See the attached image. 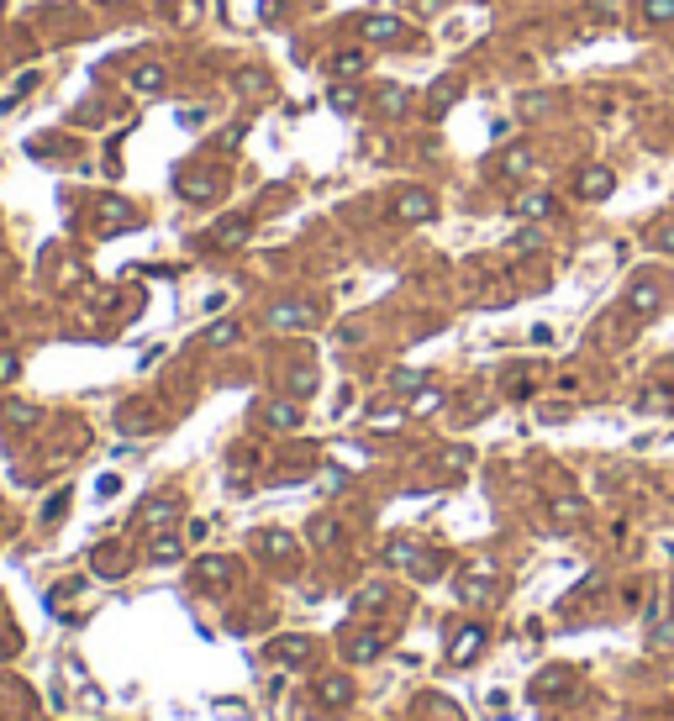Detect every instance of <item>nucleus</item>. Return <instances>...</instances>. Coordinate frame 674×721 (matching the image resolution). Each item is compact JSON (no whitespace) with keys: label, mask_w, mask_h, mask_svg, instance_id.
<instances>
[{"label":"nucleus","mask_w":674,"mask_h":721,"mask_svg":"<svg viewBox=\"0 0 674 721\" xmlns=\"http://www.w3.org/2000/svg\"><path fill=\"white\" fill-rule=\"evenodd\" d=\"M116 490H121V479H116V474H100V479H95V495H100V500H111Z\"/></svg>","instance_id":"nucleus-19"},{"label":"nucleus","mask_w":674,"mask_h":721,"mask_svg":"<svg viewBox=\"0 0 674 721\" xmlns=\"http://www.w3.org/2000/svg\"><path fill=\"white\" fill-rule=\"evenodd\" d=\"M480 642H485V627H464L459 637H453V653H448V658H453V663H469L474 653H480Z\"/></svg>","instance_id":"nucleus-3"},{"label":"nucleus","mask_w":674,"mask_h":721,"mask_svg":"<svg viewBox=\"0 0 674 721\" xmlns=\"http://www.w3.org/2000/svg\"><path fill=\"white\" fill-rule=\"evenodd\" d=\"M548 206H553L548 195H521V201H511V211L516 216H548Z\"/></svg>","instance_id":"nucleus-9"},{"label":"nucleus","mask_w":674,"mask_h":721,"mask_svg":"<svg viewBox=\"0 0 674 721\" xmlns=\"http://www.w3.org/2000/svg\"><path fill=\"white\" fill-rule=\"evenodd\" d=\"M153 558H158V564H174V558H179V543H174V537H164V543L153 548Z\"/></svg>","instance_id":"nucleus-20"},{"label":"nucleus","mask_w":674,"mask_h":721,"mask_svg":"<svg viewBox=\"0 0 674 721\" xmlns=\"http://www.w3.org/2000/svg\"><path fill=\"white\" fill-rule=\"evenodd\" d=\"M6 421H11V426H26V421H32V405H6Z\"/></svg>","instance_id":"nucleus-21"},{"label":"nucleus","mask_w":674,"mask_h":721,"mask_svg":"<svg viewBox=\"0 0 674 721\" xmlns=\"http://www.w3.org/2000/svg\"><path fill=\"white\" fill-rule=\"evenodd\" d=\"M222 248H237V242H243V237H248V222H222Z\"/></svg>","instance_id":"nucleus-13"},{"label":"nucleus","mask_w":674,"mask_h":721,"mask_svg":"<svg viewBox=\"0 0 674 721\" xmlns=\"http://www.w3.org/2000/svg\"><path fill=\"white\" fill-rule=\"evenodd\" d=\"M274 327H300V321H311V306H274Z\"/></svg>","instance_id":"nucleus-8"},{"label":"nucleus","mask_w":674,"mask_h":721,"mask_svg":"<svg viewBox=\"0 0 674 721\" xmlns=\"http://www.w3.org/2000/svg\"><path fill=\"white\" fill-rule=\"evenodd\" d=\"M227 337H237V327H227V321H222V327H211V332H206V343H227Z\"/></svg>","instance_id":"nucleus-25"},{"label":"nucleus","mask_w":674,"mask_h":721,"mask_svg":"<svg viewBox=\"0 0 674 721\" xmlns=\"http://www.w3.org/2000/svg\"><path fill=\"white\" fill-rule=\"evenodd\" d=\"M653 242H659L664 253H674V216H664V222L653 226Z\"/></svg>","instance_id":"nucleus-16"},{"label":"nucleus","mask_w":674,"mask_h":721,"mask_svg":"<svg viewBox=\"0 0 674 721\" xmlns=\"http://www.w3.org/2000/svg\"><path fill=\"white\" fill-rule=\"evenodd\" d=\"M179 189H185V195H195V201H211V195H216V189H222V179H216V174H195V179H179Z\"/></svg>","instance_id":"nucleus-5"},{"label":"nucleus","mask_w":674,"mask_h":721,"mask_svg":"<svg viewBox=\"0 0 674 721\" xmlns=\"http://www.w3.org/2000/svg\"><path fill=\"white\" fill-rule=\"evenodd\" d=\"M11 374H16V358H0V385H6Z\"/></svg>","instance_id":"nucleus-26"},{"label":"nucleus","mask_w":674,"mask_h":721,"mask_svg":"<svg viewBox=\"0 0 674 721\" xmlns=\"http://www.w3.org/2000/svg\"><path fill=\"white\" fill-rule=\"evenodd\" d=\"M527 164H533V158L521 153V148H511V153H500V169H506V174H527Z\"/></svg>","instance_id":"nucleus-15"},{"label":"nucleus","mask_w":674,"mask_h":721,"mask_svg":"<svg viewBox=\"0 0 674 721\" xmlns=\"http://www.w3.org/2000/svg\"><path fill=\"white\" fill-rule=\"evenodd\" d=\"M459 95H464V84H459V79H438L432 90H427V106H432V116H443V111H448L453 100H459Z\"/></svg>","instance_id":"nucleus-2"},{"label":"nucleus","mask_w":674,"mask_h":721,"mask_svg":"<svg viewBox=\"0 0 674 721\" xmlns=\"http://www.w3.org/2000/svg\"><path fill=\"white\" fill-rule=\"evenodd\" d=\"M332 111H358V90L353 84H337V90H332Z\"/></svg>","instance_id":"nucleus-12"},{"label":"nucleus","mask_w":674,"mask_h":721,"mask_svg":"<svg viewBox=\"0 0 674 721\" xmlns=\"http://www.w3.org/2000/svg\"><path fill=\"white\" fill-rule=\"evenodd\" d=\"M395 211H401L406 222H427V216H432V195H427V189H401Z\"/></svg>","instance_id":"nucleus-1"},{"label":"nucleus","mask_w":674,"mask_h":721,"mask_svg":"<svg viewBox=\"0 0 674 721\" xmlns=\"http://www.w3.org/2000/svg\"><path fill=\"white\" fill-rule=\"evenodd\" d=\"M332 69H337V74H364V69H369V53L348 47V53H337V59H332Z\"/></svg>","instance_id":"nucleus-7"},{"label":"nucleus","mask_w":674,"mask_h":721,"mask_svg":"<svg viewBox=\"0 0 674 721\" xmlns=\"http://www.w3.org/2000/svg\"><path fill=\"white\" fill-rule=\"evenodd\" d=\"M643 11H648V22H674V0H648Z\"/></svg>","instance_id":"nucleus-17"},{"label":"nucleus","mask_w":674,"mask_h":721,"mask_svg":"<svg viewBox=\"0 0 674 721\" xmlns=\"http://www.w3.org/2000/svg\"><path fill=\"white\" fill-rule=\"evenodd\" d=\"M222 574H227L222 558H206V564H201V580H222Z\"/></svg>","instance_id":"nucleus-22"},{"label":"nucleus","mask_w":674,"mask_h":721,"mask_svg":"<svg viewBox=\"0 0 674 721\" xmlns=\"http://www.w3.org/2000/svg\"><path fill=\"white\" fill-rule=\"evenodd\" d=\"M379 111H385V116L406 111V90H401V84H385V90H379Z\"/></svg>","instance_id":"nucleus-10"},{"label":"nucleus","mask_w":674,"mask_h":721,"mask_svg":"<svg viewBox=\"0 0 674 721\" xmlns=\"http://www.w3.org/2000/svg\"><path fill=\"white\" fill-rule=\"evenodd\" d=\"M132 84H137V90H148V95L164 90V69H158V63H148V69H137V79H132Z\"/></svg>","instance_id":"nucleus-11"},{"label":"nucleus","mask_w":674,"mask_h":721,"mask_svg":"<svg viewBox=\"0 0 674 721\" xmlns=\"http://www.w3.org/2000/svg\"><path fill=\"white\" fill-rule=\"evenodd\" d=\"M201 121H206V111H201V106H195V111H190V106L179 111V127H201Z\"/></svg>","instance_id":"nucleus-24"},{"label":"nucleus","mask_w":674,"mask_h":721,"mask_svg":"<svg viewBox=\"0 0 674 721\" xmlns=\"http://www.w3.org/2000/svg\"><path fill=\"white\" fill-rule=\"evenodd\" d=\"M401 32H406V26L395 22V16H369V22H364V37H369V42H395Z\"/></svg>","instance_id":"nucleus-4"},{"label":"nucleus","mask_w":674,"mask_h":721,"mask_svg":"<svg viewBox=\"0 0 674 721\" xmlns=\"http://www.w3.org/2000/svg\"><path fill=\"white\" fill-rule=\"evenodd\" d=\"M174 500H158V506H148V511H142V521H169V516H174Z\"/></svg>","instance_id":"nucleus-18"},{"label":"nucleus","mask_w":674,"mask_h":721,"mask_svg":"<svg viewBox=\"0 0 674 721\" xmlns=\"http://www.w3.org/2000/svg\"><path fill=\"white\" fill-rule=\"evenodd\" d=\"M374 648H379V632H364V637H353V642H348V658H369Z\"/></svg>","instance_id":"nucleus-14"},{"label":"nucleus","mask_w":674,"mask_h":721,"mask_svg":"<svg viewBox=\"0 0 674 721\" xmlns=\"http://www.w3.org/2000/svg\"><path fill=\"white\" fill-rule=\"evenodd\" d=\"M269 421H279V426H296V411H290V405H269Z\"/></svg>","instance_id":"nucleus-23"},{"label":"nucleus","mask_w":674,"mask_h":721,"mask_svg":"<svg viewBox=\"0 0 674 721\" xmlns=\"http://www.w3.org/2000/svg\"><path fill=\"white\" fill-rule=\"evenodd\" d=\"M611 189V169H585L580 174V195L585 201H595V195H606Z\"/></svg>","instance_id":"nucleus-6"}]
</instances>
